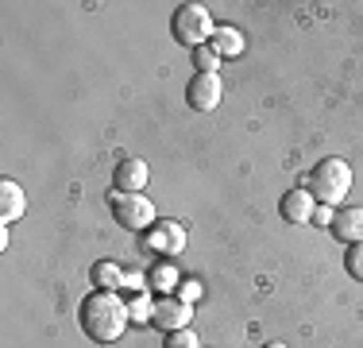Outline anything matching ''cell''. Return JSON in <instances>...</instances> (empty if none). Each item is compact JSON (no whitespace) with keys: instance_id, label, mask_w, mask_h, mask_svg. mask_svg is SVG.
Instances as JSON below:
<instances>
[{"instance_id":"cell-15","label":"cell","mask_w":363,"mask_h":348,"mask_svg":"<svg viewBox=\"0 0 363 348\" xmlns=\"http://www.w3.org/2000/svg\"><path fill=\"white\" fill-rule=\"evenodd\" d=\"M128 313H132V325H151L155 302L147 298V294H132V298H128Z\"/></svg>"},{"instance_id":"cell-22","label":"cell","mask_w":363,"mask_h":348,"mask_svg":"<svg viewBox=\"0 0 363 348\" xmlns=\"http://www.w3.org/2000/svg\"><path fill=\"white\" fill-rule=\"evenodd\" d=\"M263 348H286V344H282V341H267Z\"/></svg>"},{"instance_id":"cell-1","label":"cell","mask_w":363,"mask_h":348,"mask_svg":"<svg viewBox=\"0 0 363 348\" xmlns=\"http://www.w3.org/2000/svg\"><path fill=\"white\" fill-rule=\"evenodd\" d=\"M77 321H82L85 337H93L97 344H112L132 325V313H128V302L116 290H93L77 310Z\"/></svg>"},{"instance_id":"cell-16","label":"cell","mask_w":363,"mask_h":348,"mask_svg":"<svg viewBox=\"0 0 363 348\" xmlns=\"http://www.w3.org/2000/svg\"><path fill=\"white\" fill-rule=\"evenodd\" d=\"M217 62H220V55L213 50V43H205V47H197V50H194V66H197V74H217Z\"/></svg>"},{"instance_id":"cell-19","label":"cell","mask_w":363,"mask_h":348,"mask_svg":"<svg viewBox=\"0 0 363 348\" xmlns=\"http://www.w3.org/2000/svg\"><path fill=\"white\" fill-rule=\"evenodd\" d=\"M178 298L194 306V302L201 298V283H197V278H182V283H178Z\"/></svg>"},{"instance_id":"cell-5","label":"cell","mask_w":363,"mask_h":348,"mask_svg":"<svg viewBox=\"0 0 363 348\" xmlns=\"http://www.w3.org/2000/svg\"><path fill=\"white\" fill-rule=\"evenodd\" d=\"M186 248V229H182L178 221H155L151 229L143 232V251H151V256H178V251Z\"/></svg>"},{"instance_id":"cell-2","label":"cell","mask_w":363,"mask_h":348,"mask_svg":"<svg viewBox=\"0 0 363 348\" xmlns=\"http://www.w3.org/2000/svg\"><path fill=\"white\" fill-rule=\"evenodd\" d=\"M309 194H313V202H321V205H340L344 197H348V190H352V167L344 159H321L313 167V174H309Z\"/></svg>"},{"instance_id":"cell-7","label":"cell","mask_w":363,"mask_h":348,"mask_svg":"<svg viewBox=\"0 0 363 348\" xmlns=\"http://www.w3.org/2000/svg\"><path fill=\"white\" fill-rule=\"evenodd\" d=\"M189 317H194V306H189V302H182L178 294H167V298L155 302L151 325L162 329V333H178V329H189Z\"/></svg>"},{"instance_id":"cell-12","label":"cell","mask_w":363,"mask_h":348,"mask_svg":"<svg viewBox=\"0 0 363 348\" xmlns=\"http://www.w3.org/2000/svg\"><path fill=\"white\" fill-rule=\"evenodd\" d=\"M147 290H159L162 298H167V294H178V267L170 263V259H159V263L151 267V275H147Z\"/></svg>"},{"instance_id":"cell-20","label":"cell","mask_w":363,"mask_h":348,"mask_svg":"<svg viewBox=\"0 0 363 348\" xmlns=\"http://www.w3.org/2000/svg\"><path fill=\"white\" fill-rule=\"evenodd\" d=\"M124 290H132V294H147V275L128 271V275H124Z\"/></svg>"},{"instance_id":"cell-13","label":"cell","mask_w":363,"mask_h":348,"mask_svg":"<svg viewBox=\"0 0 363 348\" xmlns=\"http://www.w3.org/2000/svg\"><path fill=\"white\" fill-rule=\"evenodd\" d=\"M93 286L97 290H120L124 286V271H120L116 263H108V259H101V263H93Z\"/></svg>"},{"instance_id":"cell-9","label":"cell","mask_w":363,"mask_h":348,"mask_svg":"<svg viewBox=\"0 0 363 348\" xmlns=\"http://www.w3.org/2000/svg\"><path fill=\"white\" fill-rule=\"evenodd\" d=\"M313 209H317V202H313V194L309 190H286L282 194V202H279V213H282V221L286 224H309L313 221Z\"/></svg>"},{"instance_id":"cell-10","label":"cell","mask_w":363,"mask_h":348,"mask_svg":"<svg viewBox=\"0 0 363 348\" xmlns=\"http://www.w3.org/2000/svg\"><path fill=\"white\" fill-rule=\"evenodd\" d=\"M147 163L143 159H124L116 163V174H112V190H124V194H140L147 190Z\"/></svg>"},{"instance_id":"cell-14","label":"cell","mask_w":363,"mask_h":348,"mask_svg":"<svg viewBox=\"0 0 363 348\" xmlns=\"http://www.w3.org/2000/svg\"><path fill=\"white\" fill-rule=\"evenodd\" d=\"M213 50H217V55H240V50H244V35L236 28H217L213 31Z\"/></svg>"},{"instance_id":"cell-4","label":"cell","mask_w":363,"mask_h":348,"mask_svg":"<svg viewBox=\"0 0 363 348\" xmlns=\"http://www.w3.org/2000/svg\"><path fill=\"white\" fill-rule=\"evenodd\" d=\"M108 209H112V217H116V224H124V229H132V232H147L155 224V205H151V197H143V194L112 190Z\"/></svg>"},{"instance_id":"cell-18","label":"cell","mask_w":363,"mask_h":348,"mask_svg":"<svg viewBox=\"0 0 363 348\" xmlns=\"http://www.w3.org/2000/svg\"><path fill=\"white\" fill-rule=\"evenodd\" d=\"M167 348H197V333H194V329H178V333H167Z\"/></svg>"},{"instance_id":"cell-3","label":"cell","mask_w":363,"mask_h":348,"mask_svg":"<svg viewBox=\"0 0 363 348\" xmlns=\"http://www.w3.org/2000/svg\"><path fill=\"white\" fill-rule=\"evenodd\" d=\"M170 31H174L178 43H186V47H205V43H213V31H217V23H213L209 8L201 4H182L174 12V20H170Z\"/></svg>"},{"instance_id":"cell-17","label":"cell","mask_w":363,"mask_h":348,"mask_svg":"<svg viewBox=\"0 0 363 348\" xmlns=\"http://www.w3.org/2000/svg\"><path fill=\"white\" fill-rule=\"evenodd\" d=\"M344 267H348V275L356 278V283H363V244H352V248H348Z\"/></svg>"},{"instance_id":"cell-11","label":"cell","mask_w":363,"mask_h":348,"mask_svg":"<svg viewBox=\"0 0 363 348\" xmlns=\"http://www.w3.org/2000/svg\"><path fill=\"white\" fill-rule=\"evenodd\" d=\"M23 213H28V197H23V190L16 186L12 178H4L0 182V221L12 224V221H20Z\"/></svg>"},{"instance_id":"cell-6","label":"cell","mask_w":363,"mask_h":348,"mask_svg":"<svg viewBox=\"0 0 363 348\" xmlns=\"http://www.w3.org/2000/svg\"><path fill=\"white\" fill-rule=\"evenodd\" d=\"M224 97V82H220V74H194L189 77V85H186V101H189V109H197V112H213L220 104Z\"/></svg>"},{"instance_id":"cell-8","label":"cell","mask_w":363,"mask_h":348,"mask_svg":"<svg viewBox=\"0 0 363 348\" xmlns=\"http://www.w3.org/2000/svg\"><path fill=\"white\" fill-rule=\"evenodd\" d=\"M333 236L340 240V244H363V205H344V209H336L333 213Z\"/></svg>"},{"instance_id":"cell-21","label":"cell","mask_w":363,"mask_h":348,"mask_svg":"<svg viewBox=\"0 0 363 348\" xmlns=\"http://www.w3.org/2000/svg\"><path fill=\"white\" fill-rule=\"evenodd\" d=\"M309 224H321V229H328V224H333V205H317L313 209V221Z\"/></svg>"}]
</instances>
